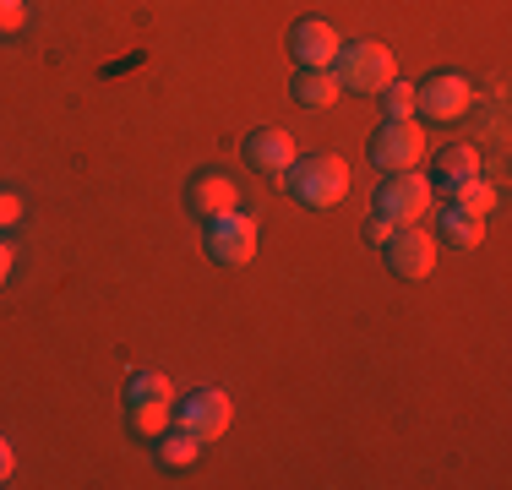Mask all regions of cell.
<instances>
[{
    "mask_svg": "<svg viewBox=\"0 0 512 490\" xmlns=\"http://www.w3.org/2000/svg\"><path fill=\"white\" fill-rule=\"evenodd\" d=\"M284 186L306 207H338L344 191H349V164L333 158V153H306V158H295V164L284 169Z\"/></svg>",
    "mask_w": 512,
    "mask_h": 490,
    "instance_id": "cell-1",
    "label": "cell"
},
{
    "mask_svg": "<svg viewBox=\"0 0 512 490\" xmlns=\"http://www.w3.org/2000/svg\"><path fill=\"white\" fill-rule=\"evenodd\" d=\"M333 71H338V82H344L349 93H382L387 82L398 77V60H393V49H387V44L355 39V44L338 49Z\"/></svg>",
    "mask_w": 512,
    "mask_h": 490,
    "instance_id": "cell-2",
    "label": "cell"
},
{
    "mask_svg": "<svg viewBox=\"0 0 512 490\" xmlns=\"http://www.w3.org/2000/svg\"><path fill=\"white\" fill-rule=\"evenodd\" d=\"M425 158V131L420 120H382V131L371 137V164L382 175H404V169H420Z\"/></svg>",
    "mask_w": 512,
    "mask_h": 490,
    "instance_id": "cell-3",
    "label": "cell"
},
{
    "mask_svg": "<svg viewBox=\"0 0 512 490\" xmlns=\"http://www.w3.org/2000/svg\"><path fill=\"white\" fill-rule=\"evenodd\" d=\"M202 224H207V256H213L218 267H246L256 256V218H246L240 207L213 213V218H202Z\"/></svg>",
    "mask_w": 512,
    "mask_h": 490,
    "instance_id": "cell-4",
    "label": "cell"
},
{
    "mask_svg": "<svg viewBox=\"0 0 512 490\" xmlns=\"http://www.w3.org/2000/svg\"><path fill=\"white\" fill-rule=\"evenodd\" d=\"M229 420H235V409H229V392L224 387H197V392H186L180 409H175V425H180V431H191L202 447L224 436Z\"/></svg>",
    "mask_w": 512,
    "mask_h": 490,
    "instance_id": "cell-5",
    "label": "cell"
},
{
    "mask_svg": "<svg viewBox=\"0 0 512 490\" xmlns=\"http://www.w3.org/2000/svg\"><path fill=\"white\" fill-rule=\"evenodd\" d=\"M431 213V180L404 169V175H387L382 186H376V218H387V224H414V218Z\"/></svg>",
    "mask_w": 512,
    "mask_h": 490,
    "instance_id": "cell-6",
    "label": "cell"
},
{
    "mask_svg": "<svg viewBox=\"0 0 512 490\" xmlns=\"http://www.w3.org/2000/svg\"><path fill=\"white\" fill-rule=\"evenodd\" d=\"M469 104H474V82L463 71H436V77H425L414 88V109L425 120H463Z\"/></svg>",
    "mask_w": 512,
    "mask_h": 490,
    "instance_id": "cell-7",
    "label": "cell"
},
{
    "mask_svg": "<svg viewBox=\"0 0 512 490\" xmlns=\"http://www.w3.org/2000/svg\"><path fill=\"white\" fill-rule=\"evenodd\" d=\"M387 267H393V278H409V284L431 278L436 240L425 235V229H414V224H398L393 235H387Z\"/></svg>",
    "mask_w": 512,
    "mask_h": 490,
    "instance_id": "cell-8",
    "label": "cell"
},
{
    "mask_svg": "<svg viewBox=\"0 0 512 490\" xmlns=\"http://www.w3.org/2000/svg\"><path fill=\"white\" fill-rule=\"evenodd\" d=\"M289 49H295L300 66H333L338 49H344V39H338L333 22L306 17V22H295V28H289Z\"/></svg>",
    "mask_w": 512,
    "mask_h": 490,
    "instance_id": "cell-9",
    "label": "cell"
},
{
    "mask_svg": "<svg viewBox=\"0 0 512 490\" xmlns=\"http://www.w3.org/2000/svg\"><path fill=\"white\" fill-rule=\"evenodd\" d=\"M186 207L197 218L229 213V207H235V180H229L224 169H197V175L186 180Z\"/></svg>",
    "mask_w": 512,
    "mask_h": 490,
    "instance_id": "cell-10",
    "label": "cell"
},
{
    "mask_svg": "<svg viewBox=\"0 0 512 490\" xmlns=\"http://www.w3.org/2000/svg\"><path fill=\"white\" fill-rule=\"evenodd\" d=\"M246 164L262 169V175H284L289 164H295V142H289V131L278 126H262L246 137Z\"/></svg>",
    "mask_w": 512,
    "mask_h": 490,
    "instance_id": "cell-11",
    "label": "cell"
},
{
    "mask_svg": "<svg viewBox=\"0 0 512 490\" xmlns=\"http://www.w3.org/2000/svg\"><path fill=\"white\" fill-rule=\"evenodd\" d=\"M338 93H344V82H338V71L333 66H300V77H295V98L306 109H327V104H338Z\"/></svg>",
    "mask_w": 512,
    "mask_h": 490,
    "instance_id": "cell-12",
    "label": "cell"
},
{
    "mask_svg": "<svg viewBox=\"0 0 512 490\" xmlns=\"http://www.w3.org/2000/svg\"><path fill=\"white\" fill-rule=\"evenodd\" d=\"M436 229H442V240H447V245H458V251H474V245L485 240V218L463 213V207H453V202H447L442 213H436Z\"/></svg>",
    "mask_w": 512,
    "mask_h": 490,
    "instance_id": "cell-13",
    "label": "cell"
},
{
    "mask_svg": "<svg viewBox=\"0 0 512 490\" xmlns=\"http://www.w3.org/2000/svg\"><path fill=\"white\" fill-rule=\"evenodd\" d=\"M474 175H480V153H474V147L458 142V147H442V153H436V186L442 191H453Z\"/></svg>",
    "mask_w": 512,
    "mask_h": 490,
    "instance_id": "cell-14",
    "label": "cell"
},
{
    "mask_svg": "<svg viewBox=\"0 0 512 490\" xmlns=\"http://www.w3.org/2000/svg\"><path fill=\"white\" fill-rule=\"evenodd\" d=\"M153 441H158V463H169V469H186V463H197V452H202V441L191 431H180V425H175V431L164 425Z\"/></svg>",
    "mask_w": 512,
    "mask_h": 490,
    "instance_id": "cell-15",
    "label": "cell"
},
{
    "mask_svg": "<svg viewBox=\"0 0 512 490\" xmlns=\"http://www.w3.org/2000/svg\"><path fill=\"white\" fill-rule=\"evenodd\" d=\"M447 196H453V207H463V213H474V218H491V207H496V186L485 175L463 180V186H453Z\"/></svg>",
    "mask_w": 512,
    "mask_h": 490,
    "instance_id": "cell-16",
    "label": "cell"
},
{
    "mask_svg": "<svg viewBox=\"0 0 512 490\" xmlns=\"http://www.w3.org/2000/svg\"><path fill=\"white\" fill-rule=\"evenodd\" d=\"M126 403H175V387L158 371H131L126 376Z\"/></svg>",
    "mask_w": 512,
    "mask_h": 490,
    "instance_id": "cell-17",
    "label": "cell"
},
{
    "mask_svg": "<svg viewBox=\"0 0 512 490\" xmlns=\"http://www.w3.org/2000/svg\"><path fill=\"white\" fill-rule=\"evenodd\" d=\"M169 414H175V403H126L131 436H158L169 425Z\"/></svg>",
    "mask_w": 512,
    "mask_h": 490,
    "instance_id": "cell-18",
    "label": "cell"
},
{
    "mask_svg": "<svg viewBox=\"0 0 512 490\" xmlns=\"http://www.w3.org/2000/svg\"><path fill=\"white\" fill-rule=\"evenodd\" d=\"M376 98H382L387 120H409V115H414V82H404V77H393Z\"/></svg>",
    "mask_w": 512,
    "mask_h": 490,
    "instance_id": "cell-19",
    "label": "cell"
},
{
    "mask_svg": "<svg viewBox=\"0 0 512 490\" xmlns=\"http://www.w3.org/2000/svg\"><path fill=\"white\" fill-rule=\"evenodd\" d=\"M22 22H28L22 0H0V33H22Z\"/></svg>",
    "mask_w": 512,
    "mask_h": 490,
    "instance_id": "cell-20",
    "label": "cell"
},
{
    "mask_svg": "<svg viewBox=\"0 0 512 490\" xmlns=\"http://www.w3.org/2000/svg\"><path fill=\"white\" fill-rule=\"evenodd\" d=\"M22 224V196L17 191H0V229Z\"/></svg>",
    "mask_w": 512,
    "mask_h": 490,
    "instance_id": "cell-21",
    "label": "cell"
},
{
    "mask_svg": "<svg viewBox=\"0 0 512 490\" xmlns=\"http://www.w3.org/2000/svg\"><path fill=\"white\" fill-rule=\"evenodd\" d=\"M11 469H17V452H11V441L0 436V485L11 480Z\"/></svg>",
    "mask_w": 512,
    "mask_h": 490,
    "instance_id": "cell-22",
    "label": "cell"
},
{
    "mask_svg": "<svg viewBox=\"0 0 512 490\" xmlns=\"http://www.w3.org/2000/svg\"><path fill=\"white\" fill-rule=\"evenodd\" d=\"M398 224H387V218H371V229H365V235H371L376 245H387V235H393Z\"/></svg>",
    "mask_w": 512,
    "mask_h": 490,
    "instance_id": "cell-23",
    "label": "cell"
},
{
    "mask_svg": "<svg viewBox=\"0 0 512 490\" xmlns=\"http://www.w3.org/2000/svg\"><path fill=\"white\" fill-rule=\"evenodd\" d=\"M11 262H17V256H11V245L0 240V284H6V278H11Z\"/></svg>",
    "mask_w": 512,
    "mask_h": 490,
    "instance_id": "cell-24",
    "label": "cell"
}]
</instances>
